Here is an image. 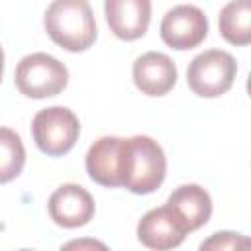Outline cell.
Here are the masks:
<instances>
[{
    "label": "cell",
    "mask_w": 251,
    "mask_h": 251,
    "mask_svg": "<svg viewBox=\"0 0 251 251\" xmlns=\"http://www.w3.org/2000/svg\"><path fill=\"white\" fill-rule=\"evenodd\" d=\"M45 31L59 47L78 53L96 41V22L88 0H53L45 10Z\"/></svg>",
    "instance_id": "6da1fadb"
},
{
    "label": "cell",
    "mask_w": 251,
    "mask_h": 251,
    "mask_svg": "<svg viewBox=\"0 0 251 251\" xmlns=\"http://www.w3.org/2000/svg\"><path fill=\"white\" fill-rule=\"evenodd\" d=\"M129 143V163L124 188L133 194H151L155 192L167 173V159L161 145L149 135H133Z\"/></svg>",
    "instance_id": "7a4b0ae2"
},
{
    "label": "cell",
    "mask_w": 251,
    "mask_h": 251,
    "mask_svg": "<svg viewBox=\"0 0 251 251\" xmlns=\"http://www.w3.org/2000/svg\"><path fill=\"white\" fill-rule=\"evenodd\" d=\"M235 75L237 63L233 55L222 49H208L190 61L186 82L194 94L202 98H218L231 88Z\"/></svg>",
    "instance_id": "3957f363"
},
{
    "label": "cell",
    "mask_w": 251,
    "mask_h": 251,
    "mask_svg": "<svg viewBox=\"0 0 251 251\" xmlns=\"http://www.w3.org/2000/svg\"><path fill=\"white\" fill-rule=\"evenodd\" d=\"M67 82V67L47 53L25 55L16 67V86L27 98L57 96L65 90Z\"/></svg>",
    "instance_id": "277c9868"
},
{
    "label": "cell",
    "mask_w": 251,
    "mask_h": 251,
    "mask_svg": "<svg viewBox=\"0 0 251 251\" xmlns=\"http://www.w3.org/2000/svg\"><path fill=\"white\" fill-rule=\"evenodd\" d=\"M80 133L78 118L65 106H51L39 110L31 122V135L35 145L51 157L69 153Z\"/></svg>",
    "instance_id": "5b68a950"
},
{
    "label": "cell",
    "mask_w": 251,
    "mask_h": 251,
    "mask_svg": "<svg viewBox=\"0 0 251 251\" xmlns=\"http://www.w3.org/2000/svg\"><path fill=\"white\" fill-rule=\"evenodd\" d=\"M129 163V143L124 137L106 135L94 141L86 153V173L102 186H124Z\"/></svg>",
    "instance_id": "8992f818"
},
{
    "label": "cell",
    "mask_w": 251,
    "mask_h": 251,
    "mask_svg": "<svg viewBox=\"0 0 251 251\" xmlns=\"http://www.w3.org/2000/svg\"><path fill=\"white\" fill-rule=\"evenodd\" d=\"M208 35V18L198 6L180 4L169 10L161 22V39L178 51L200 45Z\"/></svg>",
    "instance_id": "52a82bcc"
},
{
    "label": "cell",
    "mask_w": 251,
    "mask_h": 251,
    "mask_svg": "<svg viewBox=\"0 0 251 251\" xmlns=\"http://www.w3.org/2000/svg\"><path fill=\"white\" fill-rule=\"evenodd\" d=\"M51 220L61 227H80L86 226L94 216V198L80 184L59 186L47 202Z\"/></svg>",
    "instance_id": "ba28073f"
},
{
    "label": "cell",
    "mask_w": 251,
    "mask_h": 251,
    "mask_svg": "<svg viewBox=\"0 0 251 251\" xmlns=\"http://www.w3.org/2000/svg\"><path fill=\"white\" fill-rule=\"evenodd\" d=\"M186 237V231L178 224L173 210L165 204L149 210L137 224V239L141 245L157 251L178 247Z\"/></svg>",
    "instance_id": "9c48e42d"
},
{
    "label": "cell",
    "mask_w": 251,
    "mask_h": 251,
    "mask_svg": "<svg viewBox=\"0 0 251 251\" xmlns=\"http://www.w3.org/2000/svg\"><path fill=\"white\" fill-rule=\"evenodd\" d=\"M104 12L110 31L124 41H133L149 27L151 0H106Z\"/></svg>",
    "instance_id": "30bf717a"
},
{
    "label": "cell",
    "mask_w": 251,
    "mask_h": 251,
    "mask_svg": "<svg viewBox=\"0 0 251 251\" xmlns=\"http://www.w3.org/2000/svg\"><path fill=\"white\" fill-rule=\"evenodd\" d=\"M133 82L147 96H163L176 82V67L165 53H143L133 63Z\"/></svg>",
    "instance_id": "8fae6325"
},
{
    "label": "cell",
    "mask_w": 251,
    "mask_h": 251,
    "mask_svg": "<svg viewBox=\"0 0 251 251\" xmlns=\"http://www.w3.org/2000/svg\"><path fill=\"white\" fill-rule=\"evenodd\" d=\"M167 206L176 216L178 224L186 233L200 229L212 216V198L198 184L178 186L167 200Z\"/></svg>",
    "instance_id": "7c38bea8"
},
{
    "label": "cell",
    "mask_w": 251,
    "mask_h": 251,
    "mask_svg": "<svg viewBox=\"0 0 251 251\" xmlns=\"http://www.w3.org/2000/svg\"><path fill=\"white\" fill-rule=\"evenodd\" d=\"M222 37L231 45H247L251 41V0L227 2L218 18Z\"/></svg>",
    "instance_id": "4fadbf2b"
},
{
    "label": "cell",
    "mask_w": 251,
    "mask_h": 251,
    "mask_svg": "<svg viewBox=\"0 0 251 251\" xmlns=\"http://www.w3.org/2000/svg\"><path fill=\"white\" fill-rule=\"evenodd\" d=\"M25 163V149L22 137L10 129L0 127V184L14 180Z\"/></svg>",
    "instance_id": "5bb4252c"
},
{
    "label": "cell",
    "mask_w": 251,
    "mask_h": 251,
    "mask_svg": "<svg viewBox=\"0 0 251 251\" xmlns=\"http://www.w3.org/2000/svg\"><path fill=\"white\" fill-rule=\"evenodd\" d=\"M245 245H249V239L243 237L241 233L218 231L208 241H204L200 245V249H237V247H245Z\"/></svg>",
    "instance_id": "9a60e30c"
},
{
    "label": "cell",
    "mask_w": 251,
    "mask_h": 251,
    "mask_svg": "<svg viewBox=\"0 0 251 251\" xmlns=\"http://www.w3.org/2000/svg\"><path fill=\"white\" fill-rule=\"evenodd\" d=\"M84 245H92V247H104L102 243H96V241H73V243H69L67 247H84Z\"/></svg>",
    "instance_id": "2e32d148"
},
{
    "label": "cell",
    "mask_w": 251,
    "mask_h": 251,
    "mask_svg": "<svg viewBox=\"0 0 251 251\" xmlns=\"http://www.w3.org/2000/svg\"><path fill=\"white\" fill-rule=\"evenodd\" d=\"M2 73H4V53H2V47H0V80H2Z\"/></svg>",
    "instance_id": "e0dca14e"
}]
</instances>
